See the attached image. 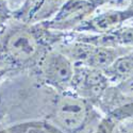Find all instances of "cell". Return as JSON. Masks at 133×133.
I'll return each instance as SVG.
<instances>
[{
	"label": "cell",
	"instance_id": "obj_1",
	"mask_svg": "<svg viewBox=\"0 0 133 133\" xmlns=\"http://www.w3.org/2000/svg\"><path fill=\"white\" fill-rule=\"evenodd\" d=\"M47 28L43 25L30 27L27 24L11 23L0 34V66L11 71L39 62L43 52V39Z\"/></svg>",
	"mask_w": 133,
	"mask_h": 133
},
{
	"label": "cell",
	"instance_id": "obj_2",
	"mask_svg": "<svg viewBox=\"0 0 133 133\" xmlns=\"http://www.w3.org/2000/svg\"><path fill=\"white\" fill-rule=\"evenodd\" d=\"M37 65L39 77L50 87L61 93H66L71 87L75 65L59 49L47 51Z\"/></svg>",
	"mask_w": 133,
	"mask_h": 133
},
{
	"label": "cell",
	"instance_id": "obj_3",
	"mask_svg": "<svg viewBox=\"0 0 133 133\" xmlns=\"http://www.w3.org/2000/svg\"><path fill=\"white\" fill-rule=\"evenodd\" d=\"M90 108L87 100L76 94L62 93L58 99L52 114L55 126L68 133L82 129L88 118Z\"/></svg>",
	"mask_w": 133,
	"mask_h": 133
},
{
	"label": "cell",
	"instance_id": "obj_4",
	"mask_svg": "<svg viewBox=\"0 0 133 133\" xmlns=\"http://www.w3.org/2000/svg\"><path fill=\"white\" fill-rule=\"evenodd\" d=\"M96 8L93 0H65L51 20L43 25L52 30H67L79 27Z\"/></svg>",
	"mask_w": 133,
	"mask_h": 133
},
{
	"label": "cell",
	"instance_id": "obj_5",
	"mask_svg": "<svg viewBox=\"0 0 133 133\" xmlns=\"http://www.w3.org/2000/svg\"><path fill=\"white\" fill-rule=\"evenodd\" d=\"M108 84V77L102 70L87 67V66H75V75L71 88L84 99L99 98L104 92Z\"/></svg>",
	"mask_w": 133,
	"mask_h": 133
},
{
	"label": "cell",
	"instance_id": "obj_6",
	"mask_svg": "<svg viewBox=\"0 0 133 133\" xmlns=\"http://www.w3.org/2000/svg\"><path fill=\"white\" fill-rule=\"evenodd\" d=\"M124 19V13L120 12H105L94 16L85 21L76 29L78 31H88L96 33H108L117 27Z\"/></svg>",
	"mask_w": 133,
	"mask_h": 133
},
{
	"label": "cell",
	"instance_id": "obj_7",
	"mask_svg": "<svg viewBox=\"0 0 133 133\" xmlns=\"http://www.w3.org/2000/svg\"><path fill=\"white\" fill-rule=\"evenodd\" d=\"M117 59L116 52L109 46H94L85 66L104 71L112 65Z\"/></svg>",
	"mask_w": 133,
	"mask_h": 133
},
{
	"label": "cell",
	"instance_id": "obj_8",
	"mask_svg": "<svg viewBox=\"0 0 133 133\" xmlns=\"http://www.w3.org/2000/svg\"><path fill=\"white\" fill-rule=\"evenodd\" d=\"M107 77L113 79L124 80L133 76V57L117 58L115 62L104 70Z\"/></svg>",
	"mask_w": 133,
	"mask_h": 133
},
{
	"label": "cell",
	"instance_id": "obj_9",
	"mask_svg": "<svg viewBox=\"0 0 133 133\" xmlns=\"http://www.w3.org/2000/svg\"><path fill=\"white\" fill-rule=\"evenodd\" d=\"M14 10L6 0H0V34L8 28L13 19Z\"/></svg>",
	"mask_w": 133,
	"mask_h": 133
},
{
	"label": "cell",
	"instance_id": "obj_10",
	"mask_svg": "<svg viewBox=\"0 0 133 133\" xmlns=\"http://www.w3.org/2000/svg\"><path fill=\"white\" fill-rule=\"evenodd\" d=\"M112 133H133V119L123 120L115 126Z\"/></svg>",
	"mask_w": 133,
	"mask_h": 133
},
{
	"label": "cell",
	"instance_id": "obj_11",
	"mask_svg": "<svg viewBox=\"0 0 133 133\" xmlns=\"http://www.w3.org/2000/svg\"><path fill=\"white\" fill-rule=\"evenodd\" d=\"M118 38L124 43H133V28L123 30L118 34Z\"/></svg>",
	"mask_w": 133,
	"mask_h": 133
},
{
	"label": "cell",
	"instance_id": "obj_12",
	"mask_svg": "<svg viewBox=\"0 0 133 133\" xmlns=\"http://www.w3.org/2000/svg\"><path fill=\"white\" fill-rule=\"evenodd\" d=\"M95 133H112V132H110V129H109V125L107 121H101L100 124L98 125L97 127V130Z\"/></svg>",
	"mask_w": 133,
	"mask_h": 133
},
{
	"label": "cell",
	"instance_id": "obj_13",
	"mask_svg": "<svg viewBox=\"0 0 133 133\" xmlns=\"http://www.w3.org/2000/svg\"><path fill=\"white\" fill-rule=\"evenodd\" d=\"M9 72H11L10 69H8L6 67H4V66H0V81H1Z\"/></svg>",
	"mask_w": 133,
	"mask_h": 133
},
{
	"label": "cell",
	"instance_id": "obj_14",
	"mask_svg": "<svg viewBox=\"0 0 133 133\" xmlns=\"http://www.w3.org/2000/svg\"><path fill=\"white\" fill-rule=\"evenodd\" d=\"M6 1L10 3V5L11 6H14V8H16V6H18V5H20V3H21V1L23 0H6Z\"/></svg>",
	"mask_w": 133,
	"mask_h": 133
}]
</instances>
